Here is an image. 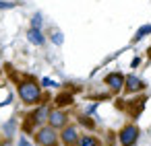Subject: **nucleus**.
Returning a JSON list of instances; mask_svg holds the SVG:
<instances>
[{
    "mask_svg": "<svg viewBox=\"0 0 151 146\" xmlns=\"http://www.w3.org/2000/svg\"><path fill=\"white\" fill-rule=\"evenodd\" d=\"M17 95H19V101L27 107H37L40 103H46L44 101V89L42 84L33 78V76H23L19 82H17Z\"/></svg>",
    "mask_w": 151,
    "mask_h": 146,
    "instance_id": "obj_1",
    "label": "nucleus"
},
{
    "mask_svg": "<svg viewBox=\"0 0 151 146\" xmlns=\"http://www.w3.org/2000/svg\"><path fill=\"white\" fill-rule=\"evenodd\" d=\"M50 113H52V105H50V101L40 103L37 107H33V109L25 115V119H23V134H33L40 125L48 123Z\"/></svg>",
    "mask_w": 151,
    "mask_h": 146,
    "instance_id": "obj_2",
    "label": "nucleus"
},
{
    "mask_svg": "<svg viewBox=\"0 0 151 146\" xmlns=\"http://www.w3.org/2000/svg\"><path fill=\"white\" fill-rule=\"evenodd\" d=\"M33 142H35V146H60V132L56 128L44 123L33 132Z\"/></svg>",
    "mask_w": 151,
    "mask_h": 146,
    "instance_id": "obj_3",
    "label": "nucleus"
},
{
    "mask_svg": "<svg viewBox=\"0 0 151 146\" xmlns=\"http://www.w3.org/2000/svg\"><path fill=\"white\" fill-rule=\"evenodd\" d=\"M139 136H141L139 125L128 121V123H124V125L120 128V132H118V142H120V146H134V144L139 142Z\"/></svg>",
    "mask_w": 151,
    "mask_h": 146,
    "instance_id": "obj_4",
    "label": "nucleus"
},
{
    "mask_svg": "<svg viewBox=\"0 0 151 146\" xmlns=\"http://www.w3.org/2000/svg\"><path fill=\"white\" fill-rule=\"evenodd\" d=\"M124 80H126V74H122L120 70H114V72H108L106 78H104V84L108 86V91L112 95H118L124 91Z\"/></svg>",
    "mask_w": 151,
    "mask_h": 146,
    "instance_id": "obj_5",
    "label": "nucleus"
},
{
    "mask_svg": "<svg viewBox=\"0 0 151 146\" xmlns=\"http://www.w3.org/2000/svg\"><path fill=\"white\" fill-rule=\"evenodd\" d=\"M79 128L75 123H66L60 130V146H79Z\"/></svg>",
    "mask_w": 151,
    "mask_h": 146,
    "instance_id": "obj_6",
    "label": "nucleus"
},
{
    "mask_svg": "<svg viewBox=\"0 0 151 146\" xmlns=\"http://www.w3.org/2000/svg\"><path fill=\"white\" fill-rule=\"evenodd\" d=\"M147 89V82L134 74H126V80H124V93L126 95H137V93H143Z\"/></svg>",
    "mask_w": 151,
    "mask_h": 146,
    "instance_id": "obj_7",
    "label": "nucleus"
},
{
    "mask_svg": "<svg viewBox=\"0 0 151 146\" xmlns=\"http://www.w3.org/2000/svg\"><path fill=\"white\" fill-rule=\"evenodd\" d=\"M70 117H68V111L66 109H52V113H50V117H48V125H52V128H56L58 132L66 125V123H70L68 121Z\"/></svg>",
    "mask_w": 151,
    "mask_h": 146,
    "instance_id": "obj_8",
    "label": "nucleus"
},
{
    "mask_svg": "<svg viewBox=\"0 0 151 146\" xmlns=\"http://www.w3.org/2000/svg\"><path fill=\"white\" fill-rule=\"evenodd\" d=\"M52 103H54L58 109H68V107L75 105V97H73L70 91H60V93L52 99Z\"/></svg>",
    "mask_w": 151,
    "mask_h": 146,
    "instance_id": "obj_9",
    "label": "nucleus"
},
{
    "mask_svg": "<svg viewBox=\"0 0 151 146\" xmlns=\"http://www.w3.org/2000/svg\"><path fill=\"white\" fill-rule=\"evenodd\" d=\"M27 39H29V43H33V45H37V47H42V45L46 43V35H44V31H42V29H35V27H29V31H27Z\"/></svg>",
    "mask_w": 151,
    "mask_h": 146,
    "instance_id": "obj_10",
    "label": "nucleus"
},
{
    "mask_svg": "<svg viewBox=\"0 0 151 146\" xmlns=\"http://www.w3.org/2000/svg\"><path fill=\"white\" fill-rule=\"evenodd\" d=\"M143 107H145V97H137L134 101H128L126 111H128V115L134 119V117H139V113L143 111Z\"/></svg>",
    "mask_w": 151,
    "mask_h": 146,
    "instance_id": "obj_11",
    "label": "nucleus"
},
{
    "mask_svg": "<svg viewBox=\"0 0 151 146\" xmlns=\"http://www.w3.org/2000/svg\"><path fill=\"white\" fill-rule=\"evenodd\" d=\"M79 146H104V142H101V138H97L93 134H83L79 138Z\"/></svg>",
    "mask_w": 151,
    "mask_h": 146,
    "instance_id": "obj_12",
    "label": "nucleus"
},
{
    "mask_svg": "<svg viewBox=\"0 0 151 146\" xmlns=\"http://www.w3.org/2000/svg\"><path fill=\"white\" fill-rule=\"evenodd\" d=\"M77 123H79V125H83L85 130H91V132L97 128V121H95L91 115H87V113H83V115H77Z\"/></svg>",
    "mask_w": 151,
    "mask_h": 146,
    "instance_id": "obj_13",
    "label": "nucleus"
},
{
    "mask_svg": "<svg viewBox=\"0 0 151 146\" xmlns=\"http://www.w3.org/2000/svg\"><path fill=\"white\" fill-rule=\"evenodd\" d=\"M147 35H151V23H147V25H141V27L137 29V33L132 35V43H137V41L145 39Z\"/></svg>",
    "mask_w": 151,
    "mask_h": 146,
    "instance_id": "obj_14",
    "label": "nucleus"
},
{
    "mask_svg": "<svg viewBox=\"0 0 151 146\" xmlns=\"http://www.w3.org/2000/svg\"><path fill=\"white\" fill-rule=\"evenodd\" d=\"M40 84H42V89H60V82H56L54 78H48V76H44L40 80Z\"/></svg>",
    "mask_w": 151,
    "mask_h": 146,
    "instance_id": "obj_15",
    "label": "nucleus"
},
{
    "mask_svg": "<svg viewBox=\"0 0 151 146\" xmlns=\"http://www.w3.org/2000/svg\"><path fill=\"white\" fill-rule=\"evenodd\" d=\"M15 130H17V121H15V117H13V119H9V121L4 123V136H6V138H13Z\"/></svg>",
    "mask_w": 151,
    "mask_h": 146,
    "instance_id": "obj_16",
    "label": "nucleus"
},
{
    "mask_svg": "<svg viewBox=\"0 0 151 146\" xmlns=\"http://www.w3.org/2000/svg\"><path fill=\"white\" fill-rule=\"evenodd\" d=\"M50 39H52V43H56V45H62V43H64V35H62L58 29H54V31L50 33Z\"/></svg>",
    "mask_w": 151,
    "mask_h": 146,
    "instance_id": "obj_17",
    "label": "nucleus"
},
{
    "mask_svg": "<svg viewBox=\"0 0 151 146\" xmlns=\"http://www.w3.org/2000/svg\"><path fill=\"white\" fill-rule=\"evenodd\" d=\"M42 23H44V17H42V13H35V15L31 17V23H29V27L42 29Z\"/></svg>",
    "mask_w": 151,
    "mask_h": 146,
    "instance_id": "obj_18",
    "label": "nucleus"
},
{
    "mask_svg": "<svg viewBox=\"0 0 151 146\" xmlns=\"http://www.w3.org/2000/svg\"><path fill=\"white\" fill-rule=\"evenodd\" d=\"M19 2H11V0H0V11H11V9H17Z\"/></svg>",
    "mask_w": 151,
    "mask_h": 146,
    "instance_id": "obj_19",
    "label": "nucleus"
},
{
    "mask_svg": "<svg viewBox=\"0 0 151 146\" xmlns=\"http://www.w3.org/2000/svg\"><path fill=\"white\" fill-rule=\"evenodd\" d=\"M97 107H99V101H93L91 105H87V107H85V113H87V115H93V113L97 111Z\"/></svg>",
    "mask_w": 151,
    "mask_h": 146,
    "instance_id": "obj_20",
    "label": "nucleus"
},
{
    "mask_svg": "<svg viewBox=\"0 0 151 146\" xmlns=\"http://www.w3.org/2000/svg\"><path fill=\"white\" fill-rule=\"evenodd\" d=\"M19 146H31V142H29V138H27V134H21L19 136V142H17Z\"/></svg>",
    "mask_w": 151,
    "mask_h": 146,
    "instance_id": "obj_21",
    "label": "nucleus"
},
{
    "mask_svg": "<svg viewBox=\"0 0 151 146\" xmlns=\"http://www.w3.org/2000/svg\"><path fill=\"white\" fill-rule=\"evenodd\" d=\"M139 64H141V58H134V60H132V62H130V68H137V66H139Z\"/></svg>",
    "mask_w": 151,
    "mask_h": 146,
    "instance_id": "obj_22",
    "label": "nucleus"
},
{
    "mask_svg": "<svg viewBox=\"0 0 151 146\" xmlns=\"http://www.w3.org/2000/svg\"><path fill=\"white\" fill-rule=\"evenodd\" d=\"M147 56H149V60H151V47H149V50H147Z\"/></svg>",
    "mask_w": 151,
    "mask_h": 146,
    "instance_id": "obj_23",
    "label": "nucleus"
}]
</instances>
